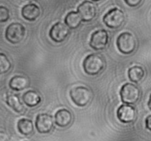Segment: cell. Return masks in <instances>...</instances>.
<instances>
[{
    "instance_id": "1",
    "label": "cell",
    "mask_w": 151,
    "mask_h": 141,
    "mask_svg": "<svg viewBox=\"0 0 151 141\" xmlns=\"http://www.w3.org/2000/svg\"><path fill=\"white\" fill-rule=\"evenodd\" d=\"M106 61L99 54H90L86 56L83 63V69L89 75H97L104 69Z\"/></svg>"
},
{
    "instance_id": "20",
    "label": "cell",
    "mask_w": 151,
    "mask_h": 141,
    "mask_svg": "<svg viewBox=\"0 0 151 141\" xmlns=\"http://www.w3.org/2000/svg\"><path fill=\"white\" fill-rule=\"evenodd\" d=\"M11 62L4 53H0V75L8 72L11 69Z\"/></svg>"
},
{
    "instance_id": "2",
    "label": "cell",
    "mask_w": 151,
    "mask_h": 141,
    "mask_svg": "<svg viewBox=\"0 0 151 141\" xmlns=\"http://www.w3.org/2000/svg\"><path fill=\"white\" fill-rule=\"evenodd\" d=\"M137 39L133 34L125 32L121 33L116 39V46L120 53L125 55H130L135 51L137 48Z\"/></svg>"
},
{
    "instance_id": "12",
    "label": "cell",
    "mask_w": 151,
    "mask_h": 141,
    "mask_svg": "<svg viewBox=\"0 0 151 141\" xmlns=\"http://www.w3.org/2000/svg\"><path fill=\"white\" fill-rule=\"evenodd\" d=\"M72 115L70 111L66 109H61L57 111L55 115V124L59 127H66L70 125L72 122Z\"/></svg>"
},
{
    "instance_id": "16",
    "label": "cell",
    "mask_w": 151,
    "mask_h": 141,
    "mask_svg": "<svg viewBox=\"0 0 151 141\" xmlns=\"http://www.w3.org/2000/svg\"><path fill=\"white\" fill-rule=\"evenodd\" d=\"M24 103L29 107H35L38 106L41 101V98L39 93L34 90L26 92L22 96Z\"/></svg>"
},
{
    "instance_id": "14",
    "label": "cell",
    "mask_w": 151,
    "mask_h": 141,
    "mask_svg": "<svg viewBox=\"0 0 151 141\" xmlns=\"http://www.w3.org/2000/svg\"><path fill=\"white\" fill-rule=\"evenodd\" d=\"M29 80L28 78L22 75H16L10 79L9 87L14 91H22L29 87Z\"/></svg>"
},
{
    "instance_id": "19",
    "label": "cell",
    "mask_w": 151,
    "mask_h": 141,
    "mask_svg": "<svg viewBox=\"0 0 151 141\" xmlns=\"http://www.w3.org/2000/svg\"><path fill=\"white\" fill-rule=\"evenodd\" d=\"M128 78L134 83H139L145 76V70L142 67L134 66L128 69Z\"/></svg>"
},
{
    "instance_id": "5",
    "label": "cell",
    "mask_w": 151,
    "mask_h": 141,
    "mask_svg": "<svg viewBox=\"0 0 151 141\" xmlns=\"http://www.w3.org/2000/svg\"><path fill=\"white\" fill-rule=\"evenodd\" d=\"M125 16L123 11L118 8L109 10L103 17V22L108 27L111 29H117L123 25Z\"/></svg>"
},
{
    "instance_id": "6",
    "label": "cell",
    "mask_w": 151,
    "mask_h": 141,
    "mask_svg": "<svg viewBox=\"0 0 151 141\" xmlns=\"http://www.w3.org/2000/svg\"><path fill=\"white\" fill-rule=\"evenodd\" d=\"M25 35V27L20 23H12L7 27L5 38L9 42L16 44L20 43Z\"/></svg>"
},
{
    "instance_id": "21",
    "label": "cell",
    "mask_w": 151,
    "mask_h": 141,
    "mask_svg": "<svg viewBox=\"0 0 151 141\" xmlns=\"http://www.w3.org/2000/svg\"><path fill=\"white\" fill-rule=\"evenodd\" d=\"M10 19V11L7 7L0 6V22H6Z\"/></svg>"
},
{
    "instance_id": "9",
    "label": "cell",
    "mask_w": 151,
    "mask_h": 141,
    "mask_svg": "<svg viewBox=\"0 0 151 141\" xmlns=\"http://www.w3.org/2000/svg\"><path fill=\"white\" fill-rule=\"evenodd\" d=\"M35 127L39 133H50L54 128V121L52 117L48 114H40L35 120Z\"/></svg>"
},
{
    "instance_id": "23",
    "label": "cell",
    "mask_w": 151,
    "mask_h": 141,
    "mask_svg": "<svg viewBox=\"0 0 151 141\" xmlns=\"http://www.w3.org/2000/svg\"><path fill=\"white\" fill-rule=\"evenodd\" d=\"M8 140V136L7 133L3 131H0V141H7Z\"/></svg>"
},
{
    "instance_id": "15",
    "label": "cell",
    "mask_w": 151,
    "mask_h": 141,
    "mask_svg": "<svg viewBox=\"0 0 151 141\" xmlns=\"http://www.w3.org/2000/svg\"><path fill=\"white\" fill-rule=\"evenodd\" d=\"M6 103L17 113H22L24 110L23 103L21 101L19 95L14 93H8L6 96Z\"/></svg>"
},
{
    "instance_id": "17",
    "label": "cell",
    "mask_w": 151,
    "mask_h": 141,
    "mask_svg": "<svg viewBox=\"0 0 151 141\" xmlns=\"http://www.w3.org/2000/svg\"><path fill=\"white\" fill-rule=\"evenodd\" d=\"M17 128L19 132L25 136H29L34 132V125L31 120L22 118L17 124Z\"/></svg>"
},
{
    "instance_id": "18",
    "label": "cell",
    "mask_w": 151,
    "mask_h": 141,
    "mask_svg": "<svg viewBox=\"0 0 151 141\" xmlns=\"http://www.w3.org/2000/svg\"><path fill=\"white\" fill-rule=\"evenodd\" d=\"M81 16H79L78 12L71 11L66 15L65 18V25L69 28V29H77L81 25Z\"/></svg>"
},
{
    "instance_id": "7",
    "label": "cell",
    "mask_w": 151,
    "mask_h": 141,
    "mask_svg": "<svg viewBox=\"0 0 151 141\" xmlns=\"http://www.w3.org/2000/svg\"><path fill=\"white\" fill-rule=\"evenodd\" d=\"M109 35L106 30H98L91 35L89 45L95 50H103L108 46Z\"/></svg>"
},
{
    "instance_id": "4",
    "label": "cell",
    "mask_w": 151,
    "mask_h": 141,
    "mask_svg": "<svg viewBox=\"0 0 151 141\" xmlns=\"http://www.w3.org/2000/svg\"><path fill=\"white\" fill-rule=\"evenodd\" d=\"M141 95L139 88L135 84L127 83L124 84L120 90L122 101L128 105L135 104L139 101Z\"/></svg>"
},
{
    "instance_id": "13",
    "label": "cell",
    "mask_w": 151,
    "mask_h": 141,
    "mask_svg": "<svg viewBox=\"0 0 151 141\" xmlns=\"http://www.w3.org/2000/svg\"><path fill=\"white\" fill-rule=\"evenodd\" d=\"M40 14V7L35 4H27L22 9V15L24 19L30 22L36 20L39 17Z\"/></svg>"
},
{
    "instance_id": "25",
    "label": "cell",
    "mask_w": 151,
    "mask_h": 141,
    "mask_svg": "<svg viewBox=\"0 0 151 141\" xmlns=\"http://www.w3.org/2000/svg\"><path fill=\"white\" fill-rule=\"evenodd\" d=\"M94 1H101V0H92Z\"/></svg>"
},
{
    "instance_id": "10",
    "label": "cell",
    "mask_w": 151,
    "mask_h": 141,
    "mask_svg": "<svg viewBox=\"0 0 151 141\" xmlns=\"http://www.w3.org/2000/svg\"><path fill=\"white\" fill-rule=\"evenodd\" d=\"M117 118L123 124H131L137 118V110L131 105H122L117 109Z\"/></svg>"
},
{
    "instance_id": "22",
    "label": "cell",
    "mask_w": 151,
    "mask_h": 141,
    "mask_svg": "<svg viewBox=\"0 0 151 141\" xmlns=\"http://www.w3.org/2000/svg\"><path fill=\"white\" fill-rule=\"evenodd\" d=\"M124 1L130 7H136L141 4L142 0H124Z\"/></svg>"
},
{
    "instance_id": "8",
    "label": "cell",
    "mask_w": 151,
    "mask_h": 141,
    "mask_svg": "<svg viewBox=\"0 0 151 141\" xmlns=\"http://www.w3.org/2000/svg\"><path fill=\"white\" fill-rule=\"evenodd\" d=\"M69 34V28L65 24L57 22L50 30V37L56 43H61L66 40Z\"/></svg>"
},
{
    "instance_id": "11",
    "label": "cell",
    "mask_w": 151,
    "mask_h": 141,
    "mask_svg": "<svg viewBox=\"0 0 151 141\" xmlns=\"http://www.w3.org/2000/svg\"><path fill=\"white\" fill-rule=\"evenodd\" d=\"M78 13L83 21L90 22L95 17L97 10L95 6L92 2L89 1H85L78 6Z\"/></svg>"
},
{
    "instance_id": "3",
    "label": "cell",
    "mask_w": 151,
    "mask_h": 141,
    "mask_svg": "<svg viewBox=\"0 0 151 141\" xmlns=\"http://www.w3.org/2000/svg\"><path fill=\"white\" fill-rule=\"evenodd\" d=\"M70 98L78 106L84 107L91 102L93 98L92 92L85 87H77L70 90Z\"/></svg>"
},
{
    "instance_id": "24",
    "label": "cell",
    "mask_w": 151,
    "mask_h": 141,
    "mask_svg": "<svg viewBox=\"0 0 151 141\" xmlns=\"http://www.w3.org/2000/svg\"><path fill=\"white\" fill-rule=\"evenodd\" d=\"M146 128L148 130H151V115H149L145 121Z\"/></svg>"
}]
</instances>
